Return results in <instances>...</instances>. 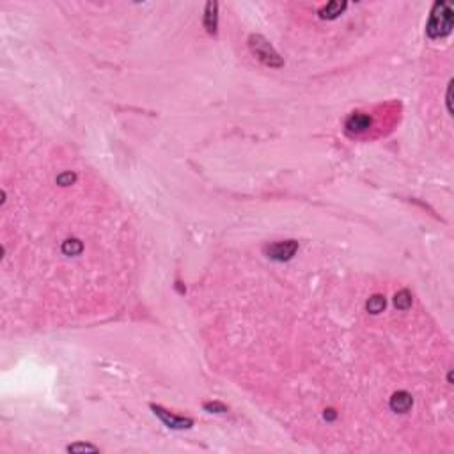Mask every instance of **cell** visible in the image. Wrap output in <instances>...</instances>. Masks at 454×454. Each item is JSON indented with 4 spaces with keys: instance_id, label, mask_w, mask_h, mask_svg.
Returning <instances> with one entry per match:
<instances>
[{
    "instance_id": "obj_1",
    "label": "cell",
    "mask_w": 454,
    "mask_h": 454,
    "mask_svg": "<svg viewBox=\"0 0 454 454\" xmlns=\"http://www.w3.org/2000/svg\"><path fill=\"white\" fill-rule=\"evenodd\" d=\"M452 24H454L452 7L449 6L447 2H437L433 6V11H431L429 21H427V27H426V34L431 39L445 37L451 34Z\"/></svg>"
},
{
    "instance_id": "obj_2",
    "label": "cell",
    "mask_w": 454,
    "mask_h": 454,
    "mask_svg": "<svg viewBox=\"0 0 454 454\" xmlns=\"http://www.w3.org/2000/svg\"><path fill=\"white\" fill-rule=\"evenodd\" d=\"M248 47H251L252 54H254L263 64H266V66L279 67L284 64L281 55L275 52V48L271 47L263 36H259V34H254V36L248 37Z\"/></svg>"
},
{
    "instance_id": "obj_3",
    "label": "cell",
    "mask_w": 454,
    "mask_h": 454,
    "mask_svg": "<svg viewBox=\"0 0 454 454\" xmlns=\"http://www.w3.org/2000/svg\"><path fill=\"white\" fill-rule=\"evenodd\" d=\"M298 251V241L287 240V241H277L266 247V256L274 261H287L291 259Z\"/></svg>"
},
{
    "instance_id": "obj_4",
    "label": "cell",
    "mask_w": 454,
    "mask_h": 454,
    "mask_svg": "<svg viewBox=\"0 0 454 454\" xmlns=\"http://www.w3.org/2000/svg\"><path fill=\"white\" fill-rule=\"evenodd\" d=\"M151 410L154 412V415L160 417V421L164 422L167 427H172V429H187V427H192L194 421L192 419H185V417H177V415H172L170 412H167L165 408L156 406V404H151Z\"/></svg>"
},
{
    "instance_id": "obj_5",
    "label": "cell",
    "mask_w": 454,
    "mask_h": 454,
    "mask_svg": "<svg viewBox=\"0 0 454 454\" xmlns=\"http://www.w3.org/2000/svg\"><path fill=\"white\" fill-rule=\"evenodd\" d=\"M371 123H373L371 116H368V114H364V112H355V114H351V116L348 117L346 131L350 135H360V133H364V131L369 130Z\"/></svg>"
},
{
    "instance_id": "obj_6",
    "label": "cell",
    "mask_w": 454,
    "mask_h": 454,
    "mask_svg": "<svg viewBox=\"0 0 454 454\" xmlns=\"http://www.w3.org/2000/svg\"><path fill=\"white\" fill-rule=\"evenodd\" d=\"M412 404H414V397H412V394H408L406 391H399L391 397V408L396 414L408 412L412 408Z\"/></svg>"
},
{
    "instance_id": "obj_7",
    "label": "cell",
    "mask_w": 454,
    "mask_h": 454,
    "mask_svg": "<svg viewBox=\"0 0 454 454\" xmlns=\"http://www.w3.org/2000/svg\"><path fill=\"white\" fill-rule=\"evenodd\" d=\"M218 25V4L217 2H208L206 11H204V27L210 34L217 32Z\"/></svg>"
},
{
    "instance_id": "obj_8",
    "label": "cell",
    "mask_w": 454,
    "mask_h": 454,
    "mask_svg": "<svg viewBox=\"0 0 454 454\" xmlns=\"http://www.w3.org/2000/svg\"><path fill=\"white\" fill-rule=\"evenodd\" d=\"M346 9V2H328L325 7H321L320 9V16L321 18H327V20H334V18H337L343 11Z\"/></svg>"
},
{
    "instance_id": "obj_9",
    "label": "cell",
    "mask_w": 454,
    "mask_h": 454,
    "mask_svg": "<svg viewBox=\"0 0 454 454\" xmlns=\"http://www.w3.org/2000/svg\"><path fill=\"white\" fill-rule=\"evenodd\" d=\"M385 304L387 302H385L383 294H373L368 300V304H366V307H368V312L371 314H380L385 309Z\"/></svg>"
},
{
    "instance_id": "obj_10",
    "label": "cell",
    "mask_w": 454,
    "mask_h": 454,
    "mask_svg": "<svg viewBox=\"0 0 454 454\" xmlns=\"http://www.w3.org/2000/svg\"><path fill=\"white\" fill-rule=\"evenodd\" d=\"M394 305L399 309V311H406V309H410V305H412V293H410V291L401 289L399 293H396Z\"/></svg>"
},
{
    "instance_id": "obj_11",
    "label": "cell",
    "mask_w": 454,
    "mask_h": 454,
    "mask_svg": "<svg viewBox=\"0 0 454 454\" xmlns=\"http://www.w3.org/2000/svg\"><path fill=\"white\" fill-rule=\"evenodd\" d=\"M82 248H84V245L77 238H71V240H66L62 243V252L66 256H78L82 252Z\"/></svg>"
},
{
    "instance_id": "obj_12",
    "label": "cell",
    "mask_w": 454,
    "mask_h": 454,
    "mask_svg": "<svg viewBox=\"0 0 454 454\" xmlns=\"http://www.w3.org/2000/svg\"><path fill=\"white\" fill-rule=\"evenodd\" d=\"M75 179H77V176H75L73 172H64V174H60V176H57V185H60V187H67V185L75 183Z\"/></svg>"
},
{
    "instance_id": "obj_13",
    "label": "cell",
    "mask_w": 454,
    "mask_h": 454,
    "mask_svg": "<svg viewBox=\"0 0 454 454\" xmlns=\"http://www.w3.org/2000/svg\"><path fill=\"white\" fill-rule=\"evenodd\" d=\"M204 410H208V412H215V414H225V412H227V406H225V404L217 403V401H215V403H206V404H204Z\"/></svg>"
},
{
    "instance_id": "obj_14",
    "label": "cell",
    "mask_w": 454,
    "mask_h": 454,
    "mask_svg": "<svg viewBox=\"0 0 454 454\" xmlns=\"http://www.w3.org/2000/svg\"><path fill=\"white\" fill-rule=\"evenodd\" d=\"M67 451H70V452H84V451L96 452L98 449L94 447V445H87V444H75V445H70V447H67Z\"/></svg>"
},
{
    "instance_id": "obj_15",
    "label": "cell",
    "mask_w": 454,
    "mask_h": 454,
    "mask_svg": "<svg viewBox=\"0 0 454 454\" xmlns=\"http://www.w3.org/2000/svg\"><path fill=\"white\" fill-rule=\"evenodd\" d=\"M445 101H447L449 114H452V80L449 82V85H447V96H445Z\"/></svg>"
},
{
    "instance_id": "obj_16",
    "label": "cell",
    "mask_w": 454,
    "mask_h": 454,
    "mask_svg": "<svg viewBox=\"0 0 454 454\" xmlns=\"http://www.w3.org/2000/svg\"><path fill=\"white\" fill-rule=\"evenodd\" d=\"M325 419H327V421H334V419H335V412L334 410H327V412H325Z\"/></svg>"
}]
</instances>
